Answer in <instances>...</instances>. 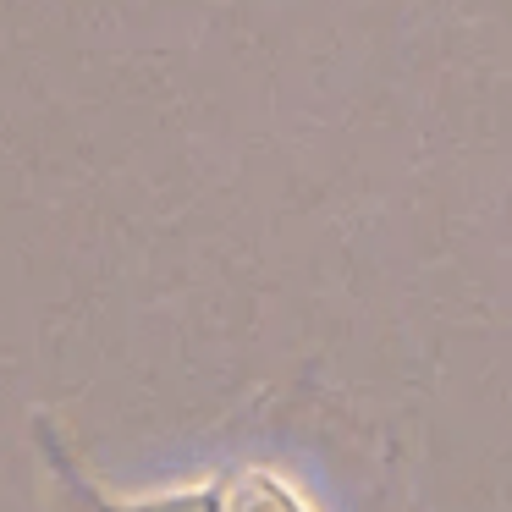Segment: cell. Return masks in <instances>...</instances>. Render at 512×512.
I'll return each instance as SVG.
<instances>
[{"mask_svg": "<svg viewBox=\"0 0 512 512\" xmlns=\"http://www.w3.org/2000/svg\"><path fill=\"white\" fill-rule=\"evenodd\" d=\"M100 512H309V501L287 485V479L248 468V474H226L193 490H171L155 501H127V507H100Z\"/></svg>", "mask_w": 512, "mask_h": 512, "instance_id": "obj_1", "label": "cell"}]
</instances>
